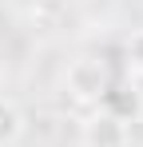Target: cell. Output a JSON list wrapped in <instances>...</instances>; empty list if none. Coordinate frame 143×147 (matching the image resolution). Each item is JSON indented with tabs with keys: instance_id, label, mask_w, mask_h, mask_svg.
I'll return each mask as SVG.
<instances>
[{
	"instance_id": "2",
	"label": "cell",
	"mask_w": 143,
	"mask_h": 147,
	"mask_svg": "<svg viewBox=\"0 0 143 147\" xmlns=\"http://www.w3.org/2000/svg\"><path fill=\"white\" fill-rule=\"evenodd\" d=\"M80 143L84 147H127L131 143V131H127V123L115 119L111 111L95 107V115L84 123V131H80Z\"/></svg>"
},
{
	"instance_id": "3",
	"label": "cell",
	"mask_w": 143,
	"mask_h": 147,
	"mask_svg": "<svg viewBox=\"0 0 143 147\" xmlns=\"http://www.w3.org/2000/svg\"><path fill=\"white\" fill-rule=\"evenodd\" d=\"M24 127H28L24 107L16 103V99L0 96V147H16L24 139Z\"/></svg>"
},
{
	"instance_id": "4",
	"label": "cell",
	"mask_w": 143,
	"mask_h": 147,
	"mask_svg": "<svg viewBox=\"0 0 143 147\" xmlns=\"http://www.w3.org/2000/svg\"><path fill=\"white\" fill-rule=\"evenodd\" d=\"M123 68L131 76H143V28H135L123 40Z\"/></svg>"
},
{
	"instance_id": "1",
	"label": "cell",
	"mask_w": 143,
	"mask_h": 147,
	"mask_svg": "<svg viewBox=\"0 0 143 147\" xmlns=\"http://www.w3.org/2000/svg\"><path fill=\"white\" fill-rule=\"evenodd\" d=\"M111 84H115V72H111L107 60H99V56H80V60H72V68H68V92H72L76 103L99 107L103 96L111 92Z\"/></svg>"
}]
</instances>
